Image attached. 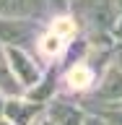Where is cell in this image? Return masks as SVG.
<instances>
[{
	"label": "cell",
	"mask_w": 122,
	"mask_h": 125,
	"mask_svg": "<svg viewBox=\"0 0 122 125\" xmlns=\"http://www.w3.org/2000/svg\"><path fill=\"white\" fill-rule=\"evenodd\" d=\"M96 99L107 102H122V70L117 65H109L99 78V86H96Z\"/></svg>",
	"instance_id": "7"
},
{
	"label": "cell",
	"mask_w": 122,
	"mask_h": 125,
	"mask_svg": "<svg viewBox=\"0 0 122 125\" xmlns=\"http://www.w3.org/2000/svg\"><path fill=\"white\" fill-rule=\"evenodd\" d=\"M112 37H114L117 42H122V16H117L114 26H112Z\"/></svg>",
	"instance_id": "10"
},
{
	"label": "cell",
	"mask_w": 122,
	"mask_h": 125,
	"mask_svg": "<svg viewBox=\"0 0 122 125\" xmlns=\"http://www.w3.org/2000/svg\"><path fill=\"white\" fill-rule=\"evenodd\" d=\"M96 117H101L104 125H122V102H112L107 109H96Z\"/></svg>",
	"instance_id": "9"
},
{
	"label": "cell",
	"mask_w": 122,
	"mask_h": 125,
	"mask_svg": "<svg viewBox=\"0 0 122 125\" xmlns=\"http://www.w3.org/2000/svg\"><path fill=\"white\" fill-rule=\"evenodd\" d=\"M114 8H117V13L122 16V0H114Z\"/></svg>",
	"instance_id": "14"
},
{
	"label": "cell",
	"mask_w": 122,
	"mask_h": 125,
	"mask_svg": "<svg viewBox=\"0 0 122 125\" xmlns=\"http://www.w3.org/2000/svg\"><path fill=\"white\" fill-rule=\"evenodd\" d=\"M83 125H104V123H101V117H96V115H86Z\"/></svg>",
	"instance_id": "12"
},
{
	"label": "cell",
	"mask_w": 122,
	"mask_h": 125,
	"mask_svg": "<svg viewBox=\"0 0 122 125\" xmlns=\"http://www.w3.org/2000/svg\"><path fill=\"white\" fill-rule=\"evenodd\" d=\"M73 10H78L81 21L88 26L91 31H112L117 21V8L114 0H75L73 3Z\"/></svg>",
	"instance_id": "1"
},
{
	"label": "cell",
	"mask_w": 122,
	"mask_h": 125,
	"mask_svg": "<svg viewBox=\"0 0 122 125\" xmlns=\"http://www.w3.org/2000/svg\"><path fill=\"white\" fill-rule=\"evenodd\" d=\"M34 125H47V123H44V120H37V123H34Z\"/></svg>",
	"instance_id": "16"
},
{
	"label": "cell",
	"mask_w": 122,
	"mask_h": 125,
	"mask_svg": "<svg viewBox=\"0 0 122 125\" xmlns=\"http://www.w3.org/2000/svg\"><path fill=\"white\" fill-rule=\"evenodd\" d=\"M65 81H68V89H70V91H86V89L96 81V76H94V68H91V65H88L86 60H81V62H75V68L68 70Z\"/></svg>",
	"instance_id": "8"
},
{
	"label": "cell",
	"mask_w": 122,
	"mask_h": 125,
	"mask_svg": "<svg viewBox=\"0 0 122 125\" xmlns=\"http://www.w3.org/2000/svg\"><path fill=\"white\" fill-rule=\"evenodd\" d=\"M39 115H44V104L34 99L10 96V99H5V107H3V117L13 125H34Z\"/></svg>",
	"instance_id": "4"
},
{
	"label": "cell",
	"mask_w": 122,
	"mask_h": 125,
	"mask_svg": "<svg viewBox=\"0 0 122 125\" xmlns=\"http://www.w3.org/2000/svg\"><path fill=\"white\" fill-rule=\"evenodd\" d=\"M49 8V0H0L3 18H42Z\"/></svg>",
	"instance_id": "6"
},
{
	"label": "cell",
	"mask_w": 122,
	"mask_h": 125,
	"mask_svg": "<svg viewBox=\"0 0 122 125\" xmlns=\"http://www.w3.org/2000/svg\"><path fill=\"white\" fill-rule=\"evenodd\" d=\"M47 125H49V123H47Z\"/></svg>",
	"instance_id": "17"
},
{
	"label": "cell",
	"mask_w": 122,
	"mask_h": 125,
	"mask_svg": "<svg viewBox=\"0 0 122 125\" xmlns=\"http://www.w3.org/2000/svg\"><path fill=\"white\" fill-rule=\"evenodd\" d=\"M0 125H13V123H8L5 117H0Z\"/></svg>",
	"instance_id": "15"
},
{
	"label": "cell",
	"mask_w": 122,
	"mask_h": 125,
	"mask_svg": "<svg viewBox=\"0 0 122 125\" xmlns=\"http://www.w3.org/2000/svg\"><path fill=\"white\" fill-rule=\"evenodd\" d=\"M3 107H5V94L0 91V117H3Z\"/></svg>",
	"instance_id": "13"
},
{
	"label": "cell",
	"mask_w": 122,
	"mask_h": 125,
	"mask_svg": "<svg viewBox=\"0 0 122 125\" xmlns=\"http://www.w3.org/2000/svg\"><path fill=\"white\" fill-rule=\"evenodd\" d=\"M112 65H117V68L122 70V42L114 44V62H112Z\"/></svg>",
	"instance_id": "11"
},
{
	"label": "cell",
	"mask_w": 122,
	"mask_h": 125,
	"mask_svg": "<svg viewBox=\"0 0 122 125\" xmlns=\"http://www.w3.org/2000/svg\"><path fill=\"white\" fill-rule=\"evenodd\" d=\"M44 115H47V123L49 125H83L88 112L81 104H73V102L55 99L52 96L44 104Z\"/></svg>",
	"instance_id": "5"
},
{
	"label": "cell",
	"mask_w": 122,
	"mask_h": 125,
	"mask_svg": "<svg viewBox=\"0 0 122 125\" xmlns=\"http://www.w3.org/2000/svg\"><path fill=\"white\" fill-rule=\"evenodd\" d=\"M39 26L34 18H3L0 16V44L3 47H26L37 44Z\"/></svg>",
	"instance_id": "2"
},
{
	"label": "cell",
	"mask_w": 122,
	"mask_h": 125,
	"mask_svg": "<svg viewBox=\"0 0 122 125\" xmlns=\"http://www.w3.org/2000/svg\"><path fill=\"white\" fill-rule=\"evenodd\" d=\"M5 57H8V65L13 70L16 81L21 83V89H31L42 78V68L34 62V57L26 50H21V47H5Z\"/></svg>",
	"instance_id": "3"
}]
</instances>
